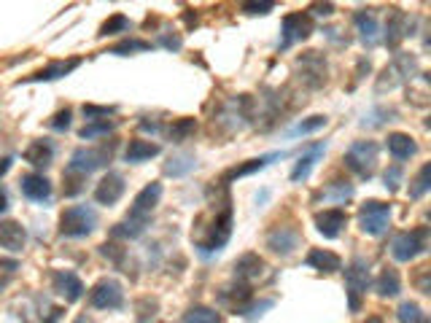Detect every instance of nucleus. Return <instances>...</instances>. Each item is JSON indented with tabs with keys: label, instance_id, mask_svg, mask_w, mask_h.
I'll use <instances>...</instances> for the list:
<instances>
[{
	"label": "nucleus",
	"instance_id": "4",
	"mask_svg": "<svg viewBox=\"0 0 431 323\" xmlns=\"http://www.w3.org/2000/svg\"><path fill=\"white\" fill-rule=\"evenodd\" d=\"M391 227V205L380 200H367L358 207V229L370 237H380Z\"/></svg>",
	"mask_w": 431,
	"mask_h": 323
},
{
	"label": "nucleus",
	"instance_id": "46",
	"mask_svg": "<svg viewBox=\"0 0 431 323\" xmlns=\"http://www.w3.org/2000/svg\"><path fill=\"white\" fill-rule=\"evenodd\" d=\"M100 253H103L105 259H111L116 267H122L124 256H127V251H124V248H119V245H113V242H105V245H100Z\"/></svg>",
	"mask_w": 431,
	"mask_h": 323
},
{
	"label": "nucleus",
	"instance_id": "16",
	"mask_svg": "<svg viewBox=\"0 0 431 323\" xmlns=\"http://www.w3.org/2000/svg\"><path fill=\"white\" fill-rule=\"evenodd\" d=\"M127 192V183L119 173H108V175H103V180L98 183V189H95V202L98 205H116L119 200L124 197Z\"/></svg>",
	"mask_w": 431,
	"mask_h": 323
},
{
	"label": "nucleus",
	"instance_id": "10",
	"mask_svg": "<svg viewBox=\"0 0 431 323\" xmlns=\"http://www.w3.org/2000/svg\"><path fill=\"white\" fill-rule=\"evenodd\" d=\"M89 304L95 310H122L124 307V291L116 280H100L98 286L89 291Z\"/></svg>",
	"mask_w": 431,
	"mask_h": 323
},
{
	"label": "nucleus",
	"instance_id": "57",
	"mask_svg": "<svg viewBox=\"0 0 431 323\" xmlns=\"http://www.w3.org/2000/svg\"><path fill=\"white\" fill-rule=\"evenodd\" d=\"M76 323H92V321H89L86 315H81V318H76Z\"/></svg>",
	"mask_w": 431,
	"mask_h": 323
},
{
	"label": "nucleus",
	"instance_id": "42",
	"mask_svg": "<svg viewBox=\"0 0 431 323\" xmlns=\"http://www.w3.org/2000/svg\"><path fill=\"white\" fill-rule=\"evenodd\" d=\"M326 124H329L326 116H310V119L299 121L294 130H291V135H310V132H318L321 127H326Z\"/></svg>",
	"mask_w": 431,
	"mask_h": 323
},
{
	"label": "nucleus",
	"instance_id": "12",
	"mask_svg": "<svg viewBox=\"0 0 431 323\" xmlns=\"http://www.w3.org/2000/svg\"><path fill=\"white\" fill-rule=\"evenodd\" d=\"M251 302H254V288L248 283H240V280H234L232 286H224L219 291V304L229 307L234 315H246Z\"/></svg>",
	"mask_w": 431,
	"mask_h": 323
},
{
	"label": "nucleus",
	"instance_id": "14",
	"mask_svg": "<svg viewBox=\"0 0 431 323\" xmlns=\"http://www.w3.org/2000/svg\"><path fill=\"white\" fill-rule=\"evenodd\" d=\"M51 288H54V294H60L65 302H78L84 297V283L78 280L76 272H68V270L51 272Z\"/></svg>",
	"mask_w": 431,
	"mask_h": 323
},
{
	"label": "nucleus",
	"instance_id": "53",
	"mask_svg": "<svg viewBox=\"0 0 431 323\" xmlns=\"http://www.w3.org/2000/svg\"><path fill=\"white\" fill-rule=\"evenodd\" d=\"M140 127L146 132H160V124H157V121H140Z\"/></svg>",
	"mask_w": 431,
	"mask_h": 323
},
{
	"label": "nucleus",
	"instance_id": "48",
	"mask_svg": "<svg viewBox=\"0 0 431 323\" xmlns=\"http://www.w3.org/2000/svg\"><path fill=\"white\" fill-rule=\"evenodd\" d=\"M272 9H275V3H243V6H240V11L248 14V16H256V14L264 16V14H270Z\"/></svg>",
	"mask_w": 431,
	"mask_h": 323
},
{
	"label": "nucleus",
	"instance_id": "31",
	"mask_svg": "<svg viewBox=\"0 0 431 323\" xmlns=\"http://www.w3.org/2000/svg\"><path fill=\"white\" fill-rule=\"evenodd\" d=\"M353 183H348V180H332L326 189H323V200H329V202H337V205H343L348 202L350 197H353Z\"/></svg>",
	"mask_w": 431,
	"mask_h": 323
},
{
	"label": "nucleus",
	"instance_id": "43",
	"mask_svg": "<svg viewBox=\"0 0 431 323\" xmlns=\"http://www.w3.org/2000/svg\"><path fill=\"white\" fill-rule=\"evenodd\" d=\"M399 321L402 323H420L423 321V312L415 302H402L399 304Z\"/></svg>",
	"mask_w": 431,
	"mask_h": 323
},
{
	"label": "nucleus",
	"instance_id": "7",
	"mask_svg": "<svg viewBox=\"0 0 431 323\" xmlns=\"http://www.w3.org/2000/svg\"><path fill=\"white\" fill-rule=\"evenodd\" d=\"M313 33V16L308 11H294L284 16V27H281V41L278 48L286 51L289 46H294L296 41H305Z\"/></svg>",
	"mask_w": 431,
	"mask_h": 323
},
{
	"label": "nucleus",
	"instance_id": "40",
	"mask_svg": "<svg viewBox=\"0 0 431 323\" xmlns=\"http://www.w3.org/2000/svg\"><path fill=\"white\" fill-rule=\"evenodd\" d=\"M143 224H135V221H122V224H116V227L111 229L113 237H127V240H135L143 235Z\"/></svg>",
	"mask_w": 431,
	"mask_h": 323
},
{
	"label": "nucleus",
	"instance_id": "18",
	"mask_svg": "<svg viewBox=\"0 0 431 323\" xmlns=\"http://www.w3.org/2000/svg\"><path fill=\"white\" fill-rule=\"evenodd\" d=\"M19 189L25 194L30 202H49L51 200V183L46 175H38V173H27L19 178Z\"/></svg>",
	"mask_w": 431,
	"mask_h": 323
},
{
	"label": "nucleus",
	"instance_id": "26",
	"mask_svg": "<svg viewBox=\"0 0 431 323\" xmlns=\"http://www.w3.org/2000/svg\"><path fill=\"white\" fill-rule=\"evenodd\" d=\"M353 22H356L358 27V38H361L367 46H375V43H378V33H380L375 14H372L370 9H361V11L353 14Z\"/></svg>",
	"mask_w": 431,
	"mask_h": 323
},
{
	"label": "nucleus",
	"instance_id": "47",
	"mask_svg": "<svg viewBox=\"0 0 431 323\" xmlns=\"http://www.w3.org/2000/svg\"><path fill=\"white\" fill-rule=\"evenodd\" d=\"M116 108H103V106H84L86 121H103L105 116H111Z\"/></svg>",
	"mask_w": 431,
	"mask_h": 323
},
{
	"label": "nucleus",
	"instance_id": "49",
	"mask_svg": "<svg viewBox=\"0 0 431 323\" xmlns=\"http://www.w3.org/2000/svg\"><path fill=\"white\" fill-rule=\"evenodd\" d=\"M310 14H313V16H332L334 6L332 3H316V6H310Z\"/></svg>",
	"mask_w": 431,
	"mask_h": 323
},
{
	"label": "nucleus",
	"instance_id": "29",
	"mask_svg": "<svg viewBox=\"0 0 431 323\" xmlns=\"http://www.w3.org/2000/svg\"><path fill=\"white\" fill-rule=\"evenodd\" d=\"M375 291H378L380 297H396V294L402 291V280H399V272H396L394 267H385L380 275H378Z\"/></svg>",
	"mask_w": 431,
	"mask_h": 323
},
{
	"label": "nucleus",
	"instance_id": "1",
	"mask_svg": "<svg viewBox=\"0 0 431 323\" xmlns=\"http://www.w3.org/2000/svg\"><path fill=\"white\" fill-rule=\"evenodd\" d=\"M232 205H229V200H224V205L216 210V215H213V221H210L208 232H205V237L194 240V248H197L202 256H210V253H219L229 242V237H232Z\"/></svg>",
	"mask_w": 431,
	"mask_h": 323
},
{
	"label": "nucleus",
	"instance_id": "41",
	"mask_svg": "<svg viewBox=\"0 0 431 323\" xmlns=\"http://www.w3.org/2000/svg\"><path fill=\"white\" fill-rule=\"evenodd\" d=\"M16 270H19V262H16V259H0V291L9 288V283L16 277Z\"/></svg>",
	"mask_w": 431,
	"mask_h": 323
},
{
	"label": "nucleus",
	"instance_id": "56",
	"mask_svg": "<svg viewBox=\"0 0 431 323\" xmlns=\"http://www.w3.org/2000/svg\"><path fill=\"white\" fill-rule=\"evenodd\" d=\"M364 323H383V318H380V315H370V318H367Z\"/></svg>",
	"mask_w": 431,
	"mask_h": 323
},
{
	"label": "nucleus",
	"instance_id": "25",
	"mask_svg": "<svg viewBox=\"0 0 431 323\" xmlns=\"http://www.w3.org/2000/svg\"><path fill=\"white\" fill-rule=\"evenodd\" d=\"M385 148H388V154L394 156L396 162H405V159L418 154V143L405 132H391L388 140H385Z\"/></svg>",
	"mask_w": 431,
	"mask_h": 323
},
{
	"label": "nucleus",
	"instance_id": "36",
	"mask_svg": "<svg viewBox=\"0 0 431 323\" xmlns=\"http://www.w3.org/2000/svg\"><path fill=\"white\" fill-rule=\"evenodd\" d=\"M431 189V165H423L418 175L410 180V200H420Z\"/></svg>",
	"mask_w": 431,
	"mask_h": 323
},
{
	"label": "nucleus",
	"instance_id": "51",
	"mask_svg": "<svg viewBox=\"0 0 431 323\" xmlns=\"http://www.w3.org/2000/svg\"><path fill=\"white\" fill-rule=\"evenodd\" d=\"M160 43L165 48H170V51H178L184 41H181V36H160Z\"/></svg>",
	"mask_w": 431,
	"mask_h": 323
},
{
	"label": "nucleus",
	"instance_id": "39",
	"mask_svg": "<svg viewBox=\"0 0 431 323\" xmlns=\"http://www.w3.org/2000/svg\"><path fill=\"white\" fill-rule=\"evenodd\" d=\"M148 48H151L148 41H140V38H127V41H122V43L111 46V54L127 57V54H133V51H148Z\"/></svg>",
	"mask_w": 431,
	"mask_h": 323
},
{
	"label": "nucleus",
	"instance_id": "8",
	"mask_svg": "<svg viewBox=\"0 0 431 323\" xmlns=\"http://www.w3.org/2000/svg\"><path fill=\"white\" fill-rule=\"evenodd\" d=\"M160 197H162V183L151 180L148 186H143L140 192L135 194V200L130 205V213H127V221H135V224H143L146 227L154 207L160 205Z\"/></svg>",
	"mask_w": 431,
	"mask_h": 323
},
{
	"label": "nucleus",
	"instance_id": "55",
	"mask_svg": "<svg viewBox=\"0 0 431 323\" xmlns=\"http://www.w3.org/2000/svg\"><path fill=\"white\" fill-rule=\"evenodd\" d=\"M6 207H9V205H6V192H3V189H0V213H3V210H6Z\"/></svg>",
	"mask_w": 431,
	"mask_h": 323
},
{
	"label": "nucleus",
	"instance_id": "21",
	"mask_svg": "<svg viewBox=\"0 0 431 323\" xmlns=\"http://www.w3.org/2000/svg\"><path fill=\"white\" fill-rule=\"evenodd\" d=\"M305 264L310 270H316L321 275H332V272H340L343 270V259L334 251H326V248H313V251L305 256Z\"/></svg>",
	"mask_w": 431,
	"mask_h": 323
},
{
	"label": "nucleus",
	"instance_id": "9",
	"mask_svg": "<svg viewBox=\"0 0 431 323\" xmlns=\"http://www.w3.org/2000/svg\"><path fill=\"white\" fill-rule=\"evenodd\" d=\"M296 71L299 81H305L310 89H321L326 84V60L321 51H305L302 57H296Z\"/></svg>",
	"mask_w": 431,
	"mask_h": 323
},
{
	"label": "nucleus",
	"instance_id": "35",
	"mask_svg": "<svg viewBox=\"0 0 431 323\" xmlns=\"http://www.w3.org/2000/svg\"><path fill=\"white\" fill-rule=\"evenodd\" d=\"M130 27H133V22H130V16H124V14H113L111 19H105L103 22V27H100V38L105 36H119V33H130Z\"/></svg>",
	"mask_w": 431,
	"mask_h": 323
},
{
	"label": "nucleus",
	"instance_id": "30",
	"mask_svg": "<svg viewBox=\"0 0 431 323\" xmlns=\"http://www.w3.org/2000/svg\"><path fill=\"white\" fill-rule=\"evenodd\" d=\"M194 132H197V119L184 116V119H175L170 127H167V138H170L172 143H186Z\"/></svg>",
	"mask_w": 431,
	"mask_h": 323
},
{
	"label": "nucleus",
	"instance_id": "15",
	"mask_svg": "<svg viewBox=\"0 0 431 323\" xmlns=\"http://www.w3.org/2000/svg\"><path fill=\"white\" fill-rule=\"evenodd\" d=\"M345 224H348V213H345L343 207H326V210H318V213H316V229H318V235H323L326 240L340 237Z\"/></svg>",
	"mask_w": 431,
	"mask_h": 323
},
{
	"label": "nucleus",
	"instance_id": "27",
	"mask_svg": "<svg viewBox=\"0 0 431 323\" xmlns=\"http://www.w3.org/2000/svg\"><path fill=\"white\" fill-rule=\"evenodd\" d=\"M154 156H160V145L151 143V140H130L127 151H124V159L130 165H140V162H148Z\"/></svg>",
	"mask_w": 431,
	"mask_h": 323
},
{
	"label": "nucleus",
	"instance_id": "5",
	"mask_svg": "<svg viewBox=\"0 0 431 323\" xmlns=\"http://www.w3.org/2000/svg\"><path fill=\"white\" fill-rule=\"evenodd\" d=\"M113 154H116V140H108V143L98 145V148H76L68 170H76V173H81V175H89V173H95V170L111 165Z\"/></svg>",
	"mask_w": 431,
	"mask_h": 323
},
{
	"label": "nucleus",
	"instance_id": "2",
	"mask_svg": "<svg viewBox=\"0 0 431 323\" xmlns=\"http://www.w3.org/2000/svg\"><path fill=\"white\" fill-rule=\"evenodd\" d=\"M98 227V213L89 205H71L60 215V235L62 237H86Z\"/></svg>",
	"mask_w": 431,
	"mask_h": 323
},
{
	"label": "nucleus",
	"instance_id": "33",
	"mask_svg": "<svg viewBox=\"0 0 431 323\" xmlns=\"http://www.w3.org/2000/svg\"><path fill=\"white\" fill-rule=\"evenodd\" d=\"M184 323H224V321L213 307L194 304V307H189V310L184 312Z\"/></svg>",
	"mask_w": 431,
	"mask_h": 323
},
{
	"label": "nucleus",
	"instance_id": "32",
	"mask_svg": "<svg viewBox=\"0 0 431 323\" xmlns=\"http://www.w3.org/2000/svg\"><path fill=\"white\" fill-rule=\"evenodd\" d=\"M194 154H178V156H170V162L165 165V175H172V178H184L186 173L194 170Z\"/></svg>",
	"mask_w": 431,
	"mask_h": 323
},
{
	"label": "nucleus",
	"instance_id": "17",
	"mask_svg": "<svg viewBox=\"0 0 431 323\" xmlns=\"http://www.w3.org/2000/svg\"><path fill=\"white\" fill-rule=\"evenodd\" d=\"M284 151H272V154H264V156H256V159H248V162H243V165H234L232 170H227L224 173L222 183L227 186V183H232V180L237 178H246V175H254V173H259V170H264L267 165H272L275 159H284Z\"/></svg>",
	"mask_w": 431,
	"mask_h": 323
},
{
	"label": "nucleus",
	"instance_id": "45",
	"mask_svg": "<svg viewBox=\"0 0 431 323\" xmlns=\"http://www.w3.org/2000/svg\"><path fill=\"white\" fill-rule=\"evenodd\" d=\"M49 127L54 132H68V130H71V108H65V111H57V113L51 116Z\"/></svg>",
	"mask_w": 431,
	"mask_h": 323
},
{
	"label": "nucleus",
	"instance_id": "6",
	"mask_svg": "<svg viewBox=\"0 0 431 323\" xmlns=\"http://www.w3.org/2000/svg\"><path fill=\"white\" fill-rule=\"evenodd\" d=\"M426 248H429V227H418L396 235L391 242V256L396 262H412L415 256L426 253Z\"/></svg>",
	"mask_w": 431,
	"mask_h": 323
},
{
	"label": "nucleus",
	"instance_id": "24",
	"mask_svg": "<svg viewBox=\"0 0 431 323\" xmlns=\"http://www.w3.org/2000/svg\"><path fill=\"white\" fill-rule=\"evenodd\" d=\"M78 65H81V60H78V57H73V60L51 62V65L41 68L38 73H33V76H27L25 81H57V78H65L68 73H73Z\"/></svg>",
	"mask_w": 431,
	"mask_h": 323
},
{
	"label": "nucleus",
	"instance_id": "44",
	"mask_svg": "<svg viewBox=\"0 0 431 323\" xmlns=\"http://www.w3.org/2000/svg\"><path fill=\"white\" fill-rule=\"evenodd\" d=\"M402 175H405V173H402V165H391V168L385 170V173H383V180H385V189H388V192L394 194V192H399V183H402Z\"/></svg>",
	"mask_w": 431,
	"mask_h": 323
},
{
	"label": "nucleus",
	"instance_id": "11",
	"mask_svg": "<svg viewBox=\"0 0 431 323\" xmlns=\"http://www.w3.org/2000/svg\"><path fill=\"white\" fill-rule=\"evenodd\" d=\"M267 248L272 253H278V256H291V253L299 248V242H302V235H299V229L291 227V224H278V227H272L267 232Z\"/></svg>",
	"mask_w": 431,
	"mask_h": 323
},
{
	"label": "nucleus",
	"instance_id": "23",
	"mask_svg": "<svg viewBox=\"0 0 431 323\" xmlns=\"http://www.w3.org/2000/svg\"><path fill=\"white\" fill-rule=\"evenodd\" d=\"M22 156L33 168H49L51 162H54V143H51L49 138H38V140H33V143L27 145Z\"/></svg>",
	"mask_w": 431,
	"mask_h": 323
},
{
	"label": "nucleus",
	"instance_id": "37",
	"mask_svg": "<svg viewBox=\"0 0 431 323\" xmlns=\"http://www.w3.org/2000/svg\"><path fill=\"white\" fill-rule=\"evenodd\" d=\"M113 127H116V121H86L84 127L78 130V138L81 140H95V138H100V135H108V132H113Z\"/></svg>",
	"mask_w": 431,
	"mask_h": 323
},
{
	"label": "nucleus",
	"instance_id": "54",
	"mask_svg": "<svg viewBox=\"0 0 431 323\" xmlns=\"http://www.w3.org/2000/svg\"><path fill=\"white\" fill-rule=\"evenodd\" d=\"M11 156H9V159H3V165H0V175H6V173H9V168H11Z\"/></svg>",
	"mask_w": 431,
	"mask_h": 323
},
{
	"label": "nucleus",
	"instance_id": "20",
	"mask_svg": "<svg viewBox=\"0 0 431 323\" xmlns=\"http://www.w3.org/2000/svg\"><path fill=\"white\" fill-rule=\"evenodd\" d=\"M407 36H410V16L402 9H391L388 11V22H385V43L391 48H396Z\"/></svg>",
	"mask_w": 431,
	"mask_h": 323
},
{
	"label": "nucleus",
	"instance_id": "52",
	"mask_svg": "<svg viewBox=\"0 0 431 323\" xmlns=\"http://www.w3.org/2000/svg\"><path fill=\"white\" fill-rule=\"evenodd\" d=\"M60 318H62V310H60V307H51V310H49V318H46L43 323H57Z\"/></svg>",
	"mask_w": 431,
	"mask_h": 323
},
{
	"label": "nucleus",
	"instance_id": "38",
	"mask_svg": "<svg viewBox=\"0 0 431 323\" xmlns=\"http://www.w3.org/2000/svg\"><path fill=\"white\" fill-rule=\"evenodd\" d=\"M135 323H151V318L160 312V302L154 297H143V299L135 302Z\"/></svg>",
	"mask_w": 431,
	"mask_h": 323
},
{
	"label": "nucleus",
	"instance_id": "34",
	"mask_svg": "<svg viewBox=\"0 0 431 323\" xmlns=\"http://www.w3.org/2000/svg\"><path fill=\"white\" fill-rule=\"evenodd\" d=\"M86 189V175L76 173V170H65L62 173V194L65 197H78Z\"/></svg>",
	"mask_w": 431,
	"mask_h": 323
},
{
	"label": "nucleus",
	"instance_id": "28",
	"mask_svg": "<svg viewBox=\"0 0 431 323\" xmlns=\"http://www.w3.org/2000/svg\"><path fill=\"white\" fill-rule=\"evenodd\" d=\"M323 151H326V143H318L310 154L299 156V162H296V168L291 170V175L289 178L294 180V183H299V180H308V175L313 173V168H316V162H318L321 156H323Z\"/></svg>",
	"mask_w": 431,
	"mask_h": 323
},
{
	"label": "nucleus",
	"instance_id": "50",
	"mask_svg": "<svg viewBox=\"0 0 431 323\" xmlns=\"http://www.w3.org/2000/svg\"><path fill=\"white\" fill-rule=\"evenodd\" d=\"M418 291L420 294H431V286H429V267H420V275H418Z\"/></svg>",
	"mask_w": 431,
	"mask_h": 323
},
{
	"label": "nucleus",
	"instance_id": "3",
	"mask_svg": "<svg viewBox=\"0 0 431 323\" xmlns=\"http://www.w3.org/2000/svg\"><path fill=\"white\" fill-rule=\"evenodd\" d=\"M345 168L353 170L361 180H370L378 168V143L375 140H356L345 151Z\"/></svg>",
	"mask_w": 431,
	"mask_h": 323
},
{
	"label": "nucleus",
	"instance_id": "19",
	"mask_svg": "<svg viewBox=\"0 0 431 323\" xmlns=\"http://www.w3.org/2000/svg\"><path fill=\"white\" fill-rule=\"evenodd\" d=\"M27 242V232L19 221H0V248L9 253H22Z\"/></svg>",
	"mask_w": 431,
	"mask_h": 323
},
{
	"label": "nucleus",
	"instance_id": "13",
	"mask_svg": "<svg viewBox=\"0 0 431 323\" xmlns=\"http://www.w3.org/2000/svg\"><path fill=\"white\" fill-rule=\"evenodd\" d=\"M345 283H348V291H345V294H350V297H361V294H367V288H370V283H372L367 259L356 256L353 262L345 267Z\"/></svg>",
	"mask_w": 431,
	"mask_h": 323
},
{
	"label": "nucleus",
	"instance_id": "22",
	"mask_svg": "<svg viewBox=\"0 0 431 323\" xmlns=\"http://www.w3.org/2000/svg\"><path fill=\"white\" fill-rule=\"evenodd\" d=\"M232 270H234V280L248 283V280H256V277L264 275L267 264H264V259H261L259 253H243V256L234 262Z\"/></svg>",
	"mask_w": 431,
	"mask_h": 323
}]
</instances>
